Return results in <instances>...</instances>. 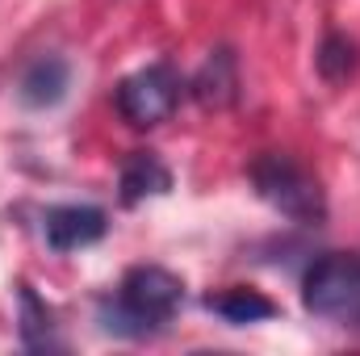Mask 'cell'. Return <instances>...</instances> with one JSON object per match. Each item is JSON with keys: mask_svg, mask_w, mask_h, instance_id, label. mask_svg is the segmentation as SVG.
<instances>
[{"mask_svg": "<svg viewBox=\"0 0 360 356\" xmlns=\"http://www.w3.org/2000/svg\"><path fill=\"white\" fill-rule=\"evenodd\" d=\"M21 344L25 348H55V323L51 310L38 302L30 285H21Z\"/></svg>", "mask_w": 360, "mask_h": 356, "instance_id": "30bf717a", "label": "cell"}, {"mask_svg": "<svg viewBox=\"0 0 360 356\" xmlns=\"http://www.w3.org/2000/svg\"><path fill=\"white\" fill-rule=\"evenodd\" d=\"M319 76L323 80H331V84H340V80H348L352 76V68H356V46L344 38V34H327L323 38V46H319Z\"/></svg>", "mask_w": 360, "mask_h": 356, "instance_id": "8fae6325", "label": "cell"}, {"mask_svg": "<svg viewBox=\"0 0 360 356\" xmlns=\"http://www.w3.org/2000/svg\"><path fill=\"white\" fill-rule=\"evenodd\" d=\"M248 177H252L256 193L269 201L276 214H285L293 222H310V227L327 218V197H323L319 180L310 177L302 164H293L289 155H281V151L256 155Z\"/></svg>", "mask_w": 360, "mask_h": 356, "instance_id": "7a4b0ae2", "label": "cell"}, {"mask_svg": "<svg viewBox=\"0 0 360 356\" xmlns=\"http://www.w3.org/2000/svg\"><path fill=\"white\" fill-rule=\"evenodd\" d=\"M302 302L319 319L360 323V256L327 252L302 276Z\"/></svg>", "mask_w": 360, "mask_h": 356, "instance_id": "3957f363", "label": "cell"}, {"mask_svg": "<svg viewBox=\"0 0 360 356\" xmlns=\"http://www.w3.org/2000/svg\"><path fill=\"white\" fill-rule=\"evenodd\" d=\"M205 310H214L218 319L243 327V323H264L276 314V302L264 298L260 289H248V285H235V289H218V293H205Z\"/></svg>", "mask_w": 360, "mask_h": 356, "instance_id": "9c48e42d", "label": "cell"}, {"mask_svg": "<svg viewBox=\"0 0 360 356\" xmlns=\"http://www.w3.org/2000/svg\"><path fill=\"white\" fill-rule=\"evenodd\" d=\"M172 189V172L155 151H134L122 164V205H139L147 197H164Z\"/></svg>", "mask_w": 360, "mask_h": 356, "instance_id": "ba28073f", "label": "cell"}, {"mask_svg": "<svg viewBox=\"0 0 360 356\" xmlns=\"http://www.w3.org/2000/svg\"><path fill=\"white\" fill-rule=\"evenodd\" d=\"M68 80H72L68 59L42 55V59H34V63L25 68V76H21V101H25L30 109H51V105H59V101L68 96Z\"/></svg>", "mask_w": 360, "mask_h": 356, "instance_id": "52a82bcc", "label": "cell"}, {"mask_svg": "<svg viewBox=\"0 0 360 356\" xmlns=\"http://www.w3.org/2000/svg\"><path fill=\"white\" fill-rule=\"evenodd\" d=\"M188 89H193V101L201 109H226V105H235V96H239V63H235V51H226V46L210 51V59L201 63V72L193 76Z\"/></svg>", "mask_w": 360, "mask_h": 356, "instance_id": "8992f818", "label": "cell"}, {"mask_svg": "<svg viewBox=\"0 0 360 356\" xmlns=\"http://www.w3.org/2000/svg\"><path fill=\"white\" fill-rule=\"evenodd\" d=\"M109 218L101 205H55L42 218V235L51 243V252H80L96 239H105Z\"/></svg>", "mask_w": 360, "mask_h": 356, "instance_id": "5b68a950", "label": "cell"}, {"mask_svg": "<svg viewBox=\"0 0 360 356\" xmlns=\"http://www.w3.org/2000/svg\"><path fill=\"white\" fill-rule=\"evenodd\" d=\"M184 302V285H180L176 272L160 265H139L126 272L122 289H117V302H101V327L113 331V336H151L160 331Z\"/></svg>", "mask_w": 360, "mask_h": 356, "instance_id": "6da1fadb", "label": "cell"}, {"mask_svg": "<svg viewBox=\"0 0 360 356\" xmlns=\"http://www.w3.org/2000/svg\"><path fill=\"white\" fill-rule=\"evenodd\" d=\"M180 101V76L168 63H151L134 76H126L117 92H113V105L117 113L134 126V130H151L160 122H168L176 113Z\"/></svg>", "mask_w": 360, "mask_h": 356, "instance_id": "277c9868", "label": "cell"}]
</instances>
